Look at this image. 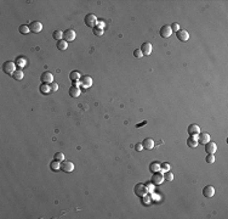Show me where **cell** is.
<instances>
[{"label":"cell","mask_w":228,"mask_h":219,"mask_svg":"<svg viewBox=\"0 0 228 219\" xmlns=\"http://www.w3.org/2000/svg\"><path fill=\"white\" fill-rule=\"evenodd\" d=\"M134 192H135L136 196H138V197H143V196H146V194L148 192L147 186H146L144 184H142V182H138V184L135 185Z\"/></svg>","instance_id":"1"},{"label":"cell","mask_w":228,"mask_h":219,"mask_svg":"<svg viewBox=\"0 0 228 219\" xmlns=\"http://www.w3.org/2000/svg\"><path fill=\"white\" fill-rule=\"evenodd\" d=\"M3 71L6 73V74H13V72L16 71V63L12 61H6L3 65Z\"/></svg>","instance_id":"2"},{"label":"cell","mask_w":228,"mask_h":219,"mask_svg":"<svg viewBox=\"0 0 228 219\" xmlns=\"http://www.w3.org/2000/svg\"><path fill=\"white\" fill-rule=\"evenodd\" d=\"M85 25L88 26V27H96V25H97V17L95 16V15H92V13H89V15H86L85 16Z\"/></svg>","instance_id":"3"},{"label":"cell","mask_w":228,"mask_h":219,"mask_svg":"<svg viewBox=\"0 0 228 219\" xmlns=\"http://www.w3.org/2000/svg\"><path fill=\"white\" fill-rule=\"evenodd\" d=\"M40 80H42L43 83H46V84L52 83V80H53V76H52V73H50L49 71L43 72V73H42V76H40Z\"/></svg>","instance_id":"4"},{"label":"cell","mask_w":228,"mask_h":219,"mask_svg":"<svg viewBox=\"0 0 228 219\" xmlns=\"http://www.w3.org/2000/svg\"><path fill=\"white\" fill-rule=\"evenodd\" d=\"M75 36H76V33H75V31H73V29H67L66 32H63V38H65L67 43L73 42V40L75 39Z\"/></svg>","instance_id":"5"},{"label":"cell","mask_w":228,"mask_h":219,"mask_svg":"<svg viewBox=\"0 0 228 219\" xmlns=\"http://www.w3.org/2000/svg\"><path fill=\"white\" fill-rule=\"evenodd\" d=\"M74 168H75L74 163L71 162V161H62V163H61V169L63 172L69 173V172H72L73 169H74Z\"/></svg>","instance_id":"6"},{"label":"cell","mask_w":228,"mask_h":219,"mask_svg":"<svg viewBox=\"0 0 228 219\" xmlns=\"http://www.w3.org/2000/svg\"><path fill=\"white\" fill-rule=\"evenodd\" d=\"M29 29L32 33H39V32H42V29H43V25L40 23L39 21H34L29 25Z\"/></svg>","instance_id":"7"},{"label":"cell","mask_w":228,"mask_h":219,"mask_svg":"<svg viewBox=\"0 0 228 219\" xmlns=\"http://www.w3.org/2000/svg\"><path fill=\"white\" fill-rule=\"evenodd\" d=\"M216 150H217V146H216V144L214 143V141H209V143H206L205 144V151L208 152V155H214L216 152Z\"/></svg>","instance_id":"8"},{"label":"cell","mask_w":228,"mask_h":219,"mask_svg":"<svg viewBox=\"0 0 228 219\" xmlns=\"http://www.w3.org/2000/svg\"><path fill=\"white\" fill-rule=\"evenodd\" d=\"M176 36L181 42H187L189 39V33L186 29H180L179 32H176Z\"/></svg>","instance_id":"9"},{"label":"cell","mask_w":228,"mask_h":219,"mask_svg":"<svg viewBox=\"0 0 228 219\" xmlns=\"http://www.w3.org/2000/svg\"><path fill=\"white\" fill-rule=\"evenodd\" d=\"M164 181V175L161 174V173H153V178H152V182L154 185H160L161 182Z\"/></svg>","instance_id":"10"},{"label":"cell","mask_w":228,"mask_h":219,"mask_svg":"<svg viewBox=\"0 0 228 219\" xmlns=\"http://www.w3.org/2000/svg\"><path fill=\"white\" fill-rule=\"evenodd\" d=\"M203 195L205 196V197H208V198L212 197V196L215 195V189H214V186H211V185L205 186V188L203 189Z\"/></svg>","instance_id":"11"},{"label":"cell","mask_w":228,"mask_h":219,"mask_svg":"<svg viewBox=\"0 0 228 219\" xmlns=\"http://www.w3.org/2000/svg\"><path fill=\"white\" fill-rule=\"evenodd\" d=\"M171 34H172V31L170 26H163L160 28V35L163 38H169Z\"/></svg>","instance_id":"12"},{"label":"cell","mask_w":228,"mask_h":219,"mask_svg":"<svg viewBox=\"0 0 228 219\" xmlns=\"http://www.w3.org/2000/svg\"><path fill=\"white\" fill-rule=\"evenodd\" d=\"M210 135H209V133H199L198 134V143H200V144H206V143H209L210 141Z\"/></svg>","instance_id":"13"},{"label":"cell","mask_w":228,"mask_h":219,"mask_svg":"<svg viewBox=\"0 0 228 219\" xmlns=\"http://www.w3.org/2000/svg\"><path fill=\"white\" fill-rule=\"evenodd\" d=\"M69 95H71V98H73V99L78 98L79 95H80V88H79L78 85L73 84L71 86V89H69Z\"/></svg>","instance_id":"14"},{"label":"cell","mask_w":228,"mask_h":219,"mask_svg":"<svg viewBox=\"0 0 228 219\" xmlns=\"http://www.w3.org/2000/svg\"><path fill=\"white\" fill-rule=\"evenodd\" d=\"M141 51H142L143 55H150V52H152V44L146 42L142 44V46H141Z\"/></svg>","instance_id":"15"},{"label":"cell","mask_w":228,"mask_h":219,"mask_svg":"<svg viewBox=\"0 0 228 219\" xmlns=\"http://www.w3.org/2000/svg\"><path fill=\"white\" fill-rule=\"evenodd\" d=\"M80 83H81V85H83L84 88H90V86L92 85V78L89 77V76H84L83 78H81Z\"/></svg>","instance_id":"16"},{"label":"cell","mask_w":228,"mask_h":219,"mask_svg":"<svg viewBox=\"0 0 228 219\" xmlns=\"http://www.w3.org/2000/svg\"><path fill=\"white\" fill-rule=\"evenodd\" d=\"M142 146H143V149H146V150H153V147H154L153 139H150V138L144 139L143 143H142Z\"/></svg>","instance_id":"17"},{"label":"cell","mask_w":228,"mask_h":219,"mask_svg":"<svg viewBox=\"0 0 228 219\" xmlns=\"http://www.w3.org/2000/svg\"><path fill=\"white\" fill-rule=\"evenodd\" d=\"M188 133H189L190 136H193V135H198V134L200 133V128H199V125H197V124H190V125L188 127Z\"/></svg>","instance_id":"18"},{"label":"cell","mask_w":228,"mask_h":219,"mask_svg":"<svg viewBox=\"0 0 228 219\" xmlns=\"http://www.w3.org/2000/svg\"><path fill=\"white\" fill-rule=\"evenodd\" d=\"M56 48L60 50V51H65V50L68 48V43L66 42L65 39H62V40H58V42L56 43Z\"/></svg>","instance_id":"19"},{"label":"cell","mask_w":228,"mask_h":219,"mask_svg":"<svg viewBox=\"0 0 228 219\" xmlns=\"http://www.w3.org/2000/svg\"><path fill=\"white\" fill-rule=\"evenodd\" d=\"M39 90H40V93L44 94V95L51 93V88H50V85L46 83H42V85L39 86Z\"/></svg>","instance_id":"20"},{"label":"cell","mask_w":228,"mask_h":219,"mask_svg":"<svg viewBox=\"0 0 228 219\" xmlns=\"http://www.w3.org/2000/svg\"><path fill=\"white\" fill-rule=\"evenodd\" d=\"M149 171L152 173H156L160 171V163L159 162H152L149 164Z\"/></svg>","instance_id":"21"},{"label":"cell","mask_w":228,"mask_h":219,"mask_svg":"<svg viewBox=\"0 0 228 219\" xmlns=\"http://www.w3.org/2000/svg\"><path fill=\"white\" fill-rule=\"evenodd\" d=\"M50 168H51V171L56 172L58 169H61V164H60V161H57V159H53V161L50 163Z\"/></svg>","instance_id":"22"},{"label":"cell","mask_w":228,"mask_h":219,"mask_svg":"<svg viewBox=\"0 0 228 219\" xmlns=\"http://www.w3.org/2000/svg\"><path fill=\"white\" fill-rule=\"evenodd\" d=\"M69 78H71V80L73 82V83H75V80H79V79H80L79 72H78V71H72V72L69 73Z\"/></svg>","instance_id":"23"},{"label":"cell","mask_w":228,"mask_h":219,"mask_svg":"<svg viewBox=\"0 0 228 219\" xmlns=\"http://www.w3.org/2000/svg\"><path fill=\"white\" fill-rule=\"evenodd\" d=\"M12 77H13V79L15 80H22L23 79V72H22L21 70H16L15 72H13Z\"/></svg>","instance_id":"24"},{"label":"cell","mask_w":228,"mask_h":219,"mask_svg":"<svg viewBox=\"0 0 228 219\" xmlns=\"http://www.w3.org/2000/svg\"><path fill=\"white\" fill-rule=\"evenodd\" d=\"M52 38L55 39V40H62V38H63V32L62 31H55L53 33H52Z\"/></svg>","instance_id":"25"},{"label":"cell","mask_w":228,"mask_h":219,"mask_svg":"<svg viewBox=\"0 0 228 219\" xmlns=\"http://www.w3.org/2000/svg\"><path fill=\"white\" fill-rule=\"evenodd\" d=\"M187 145H188V147H190V149H195L198 146V141L189 138V139H187Z\"/></svg>","instance_id":"26"},{"label":"cell","mask_w":228,"mask_h":219,"mask_svg":"<svg viewBox=\"0 0 228 219\" xmlns=\"http://www.w3.org/2000/svg\"><path fill=\"white\" fill-rule=\"evenodd\" d=\"M20 33L21 34H28V33H30V29H29V26H27V25H22V26H20Z\"/></svg>","instance_id":"27"},{"label":"cell","mask_w":228,"mask_h":219,"mask_svg":"<svg viewBox=\"0 0 228 219\" xmlns=\"http://www.w3.org/2000/svg\"><path fill=\"white\" fill-rule=\"evenodd\" d=\"M164 180H167V181H172L174 180V174L170 172V171H167V172H165V174H164Z\"/></svg>","instance_id":"28"},{"label":"cell","mask_w":228,"mask_h":219,"mask_svg":"<svg viewBox=\"0 0 228 219\" xmlns=\"http://www.w3.org/2000/svg\"><path fill=\"white\" fill-rule=\"evenodd\" d=\"M53 158L57 159V161H60V162H62V161H65V155H63L62 152H56L55 153V156H53Z\"/></svg>","instance_id":"29"},{"label":"cell","mask_w":228,"mask_h":219,"mask_svg":"<svg viewBox=\"0 0 228 219\" xmlns=\"http://www.w3.org/2000/svg\"><path fill=\"white\" fill-rule=\"evenodd\" d=\"M160 171H163V172L170 171V164H169L167 162H164L163 164H160Z\"/></svg>","instance_id":"30"},{"label":"cell","mask_w":228,"mask_h":219,"mask_svg":"<svg viewBox=\"0 0 228 219\" xmlns=\"http://www.w3.org/2000/svg\"><path fill=\"white\" fill-rule=\"evenodd\" d=\"M92 32H94L95 35H98V36L103 34V29L100 28V27H94V31H92Z\"/></svg>","instance_id":"31"},{"label":"cell","mask_w":228,"mask_h":219,"mask_svg":"<svg viewBox=\"0 0 228 219\" xmlns=\"http://www.w3.org/2000/svg\"><path fill=\"white\" fill-rule=\"evenodd\" d=\"M134 56L136 57V58H141L143 56V54H142V51H141V49H136L135 51H134Z\"/></svg>","instance_id":"32"},{"label":"cell","mask_w":228,"mask_h":219,"mask_svg":"<svg viewBox=\"0 0 228 219\" xmlns=\"http://www.w3.org/2000/svg\"><path fill=\"white\" fill-rule=\"evenodd\" d=\"M170 27H171L172 32H179L180 31V26H179V23H176V22L175 23H172V26H170Z\"/></svg>","instance_id":"33"},{"label":"cell","mask_w":228,"mask_h":219,"mask_svg":"<svg viewBox=\"0 0 228 219\" xmlns=\"http://www.w3.org/2000/svg\"><path fill=\"white\" fill-rule=\"evenodd\" d=\"M206 162L208 163H214V162H215V156H214V155H208Z\"/></svg>","instance_id":"34"},{"label":"cell","mask_w":228,"mask_h":219,"mask_svg":"<svg viewBox=\"0 0 228 219\" xmlns=\"http://www.w3.org/2000/svg\"><path fill=\"white\" fill-rule=\"evenodd\" d=\"M51 85H50V88H51V91H57L58 90V84L55 83V82H52V83H50Z\"/></svg>","instance_id":"35"},{"label":"cell","mask_w":228,"mask_h":219,"mask_svg":"<svg viewBox=\"0 0 228 219\" xmlns=\"http://www.w3.org/2000/svg\"><path fill=\"white\" fill-rule=\"evenodd\" d=\"M142 200V203H144V204H149V202H150V198L149 197H147V196H143V197H141Z\"/></svg>","instance_id":"36"},{"label":"cell","mask_w":228,"mask_h":219,"mask_svg":"<svg viewBox=\"0 0 228 219\" xmlns=\"http://www.w3.org/2000/svg\"><path fill=\"white\" fill-rule=\"evenodd\" d=\"M135 150H136V151H142V150H143L142 144H136L135 145Z\"/></svg>","instance_id":"37"},{"label":"cell","mask_w":228,"mask_h":219,"mask_svg":"<svg viewBox=\"0 0 228 219\" xmlns=\"http://www.w3.org/2000/svg\"><path fill=\"white\" fill-rule=\"evenodd\" d=\"M146 186H147V190H148V191H153V190H154V184H153V182H152V184L146 185Z\"/></svg>","instance_id":"38"},{"label":"cell","mask_w":228,"mask_h":219,"mask_svg":"<svg viewBox=\"0 0 228 219\" xmlns=\"http://www.w3.org/2000/svg\"><path fill=\"white\" fill-rule=\"evenodd\" d=\"M17 61H20V62H18V63H20V66H24L26 65V61H24V58H18V60Z\"/></svg>","instance_id":"39"},{"label":"cell","mask_w":228,"mask_h":219,"mask_svg":"<svg viewBox=\"0 0 228 219\" xmlns=\"http://www.w3.org/2000/svg\"><path fill=\"white\" fill-rule=\"evenodd\" d=\"M98 22H100V23H97V25H96V27H100V28H102V29H103V26H104V23H103L102 21H98Z\"/></svg>","instance_id":"40"},{"label":"cell","mask_w":228,"mask_h":219,"mask_svg":"<svg viewBox=\"0 0 228 219\" xmlns=\"http://www.w3.org/2000/svg\"><path fill=\"white\" fill-rule=\"evenodd\" d=\"M146 123H147V122H143V123H140V124H137V128H138V127H141V125H143V124H146Z\"/></svg>","instance_id":"41"}]
</instances>
